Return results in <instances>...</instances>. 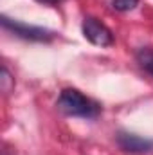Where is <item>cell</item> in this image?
Masks as SVG:
<instances>
[{
  "label": "cell",
  "mask_w": 153,
  "mask_h": 155,
  "mask_svg": "<svg viewBox=\"0 0 153 155\" xmlns=\"http://www.w3.org/2000/svg\"><path fill=\"white\" fill-rule=\"evenodd\" d=\"M81 31H83V36L88 40L90 43L94 45H99V47H108L114 43V35L112 31L103 24L99 22L97 18H85L83 20V25H81Z\"/></svg>",
  "instance_id": "cell-3"
},
{
  "label": "cell",
  "mask_w": 153,
  "mask_h": 155,
  "mask_svg": "<svg viewBox=\"0 0 153 155\" xmlns=\"http://www.w3.org/2000/svg\"><path fill=\"white\" fill-rule=\"evenodd\" d=\"M117 144L121 150L128 153H146L153 150V141L141 137L137 134H128V132H119L117 134Z\"/></svg>",
  "instance_id": "cell-4"
},
{
  "label": "cell",
  "mask_w": 153,
  "mask_h": 155,
  "mask_svg": "<svg viewBox=\"0 0 153 155\" xmlns=\"http://www.w3.org/2000/svg\"><path fill=\"white\" fill-rule=\"evenodd\" d=\"M2 27L11 31L13 35H16L18 38L24 40H31V41H50L56 35L49 29L43 27H34V25H27L22 22H15L7 16H2Z\"/></svg>",
  "instance_id": "cell-2"
},
{
  "label": "cell",
  "mask_w": 153,
  "mask_h": 155,
  "mask_svg": "<svg viewBox=\"0 0 153 155\" xmlns=\"http://www.w3.org/2000/svg\"><path fill=\"white\" fill-rule=\"evenodd\" d=\"M58 108L70 117H85V119H94L101 114V107L90 97L83 96L76 88L61 90L58 97Z\"/></svg>",
  "instance_id": "cell-1"
},
{
  "label": "cell",
  "mask_w": 153,
  "mask_h": 155,
  "mask_svg": "<svg viewBox=\"0 0 153 155\" xmlns=\"http://www.w3.org/2000/svg\"><path fill=\"white\" fill-rule=\"evenodd\" d=\"M0 81H2V90H4V92H9L11 87L15 85L13 79H11L9 71H7V67H2V78H0Z\"/></svg>",
  "instance_id": "cell-7"
},
{
  "label": "cell",
  "mask_w": 153,
  "mask_h": 155,
  "mask_svg": "<svg viewBox=\"0 0 153 155\" xmlns=\"http://www.w3.org/2000/svg\"><path fill=\"white\" fill-rule=\"evenodd\" d=\"M137 5H139V0H112V7L115 11H121V13L132 11Z\"/></svg>",
  "instance_id": "cell-6"
},
{
  "label": "cell",
  "mask_w": 153,
  "mask_h": 155,
  "mask_svg": "<svg viewBox=\"0 0 153 155\" xmlns=\"http://www.w3.org/2000/svg\"><path fill=\"white\" fill-rule=\"evenodd\" d=\"M135 58H137V63L141 65V69L146 71L153 78V49H150V47L139 49L137 54H135Z\"/></svg>",
  "instance_id": "cell-5"
},
{
  "label": "cell",
  "mask_w": 153,
  "mask_h": 155,
  "mask_svg": "<svg viewBox=\"0 0 153 155\" xmlns=\"http://www.w3.org/2000/svg\"><path fill=\"white\" fill-rule=\"evenodd\" d=\"M38 2H43V4H56V2H60V0H38Z\"/></svg>",
  "instance_id": "cell-8"
}]
</instances>
